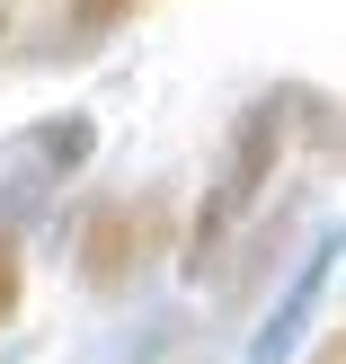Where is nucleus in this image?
<instances>
[{"mask_svg": "<svg viewBox=\"0 0 346 364\" xmlns=\"http://www.w3.org/2000/svg\"><path fill=\"white\" fill-rule=\"evenodd\" d=\"M284 142H293V89H258V98L240 107V124H231L222 178L205 187V205H195L187 240H178V267H187L195 284L222 276V249H231V231L249 223V205L266 196V178L284 169Z\"/></svg>", "mask_w": 346, "mask_h": 364, "instance_id": "nucleus-1", "label": "nucleus"}, {"mask_svg": "<svg viewBox=\"0 0 346 364\" xmlns=\"http://www.w3.org/2000/svg\"><path fill=\"white\" fill-rule=\"evenodd\" d=\"M160 249H178V213L160 187L142 196H89L80 223H71V276L89 294H124L134 276H151Z\"/></svg>", "mask_w": 346, "mask_h": 364, "instance_id": "nucleus-2", "label": "nucleus"}, {"mask_svg": "<svg viewBox=\"0 0 346 364\" xmlns=\"http://www.w3.org/2000/svg\"><path fill=\"white\" fill-rule=\"evenodd\" d=\"M329 276H337V231L320 223L311 240H302V267H293V284L276 294V311H266V320H258V338H249V364H293V347L320 329Z\"/></svg>", "mask_w": 346, "mask_h": 364, "instance_id": "nucleus-3", "label": "nucleus"}, {"mask_svg": "<svg viewBox=\"0 0 346 364\" xmlns=\"http://www.w3.org/2000/svg\"><path fill=\"white\" fill-rule=\"evenodd\" d=\"M18 151H27L36 169L63 187V178H80V169H89V151H98V124H89V116H45V124H27V142H18Z\"/></svg>", "mask_w": 346, "mask_h": 364, "instance_id": "nucleus-4", "label": "nucleus"}, {"mask_svg": "<svg viewBox=\"0 0 346 364\" xmlns=\"http://www.w3.org/2000/svg\"><path fill=\"white\" fill-rule=\"evenodd\" d=\"M293 223H302V187H293V205H276V213H266L258 231H249L240 267H231V276H222V302H249V294H258V276H266V267L284 258V240H293Z\"/></svg>", "mask_w": 346, "mask_h": 364, "instance_id": "nucleus-5", "label": "nucleus"}, {"mask_svg": "<svg viewBox=\"0 0 346 364\" xmlns=\"http://www.w3.org/2000/svg\"><path fill=\"white\" fill-rule=\"evenodd\" d=\"M134 9H151V0H71V9H63V36H71V45H98V36H116Z\"/></svg>", "mask_w": 346, "mask_h": 364, "instance_id": "nucleus-6", "label": "nucleus"}, {"mask_svg": "<svg viewBox=\"0 0 346 364\" xmlns=\"http://www.w3.org/2000/svg\"><path fill=\"white\" fill-rule=\"evenodd\" d=\"M18 294H27V249H18V231H0V329L18 320Z\"/></svg>", "mask_w": 346, "mask_h": 364, "instance_id": "nucleus-7", "label": "nucleus"}, {"mask_svg": "<svg viewBox=\"0 0 346 364\" xmlns=\"http://www.w3.org/2000/svg\"><path fill=\"white\" fill-rule=\"evenodd\" d=\"M311 364H346V355H337V338H320V347H311Z\"/></svg>", "mask_w": 346, "mask_h": 364, "instance_id": "nucleus-8", "label": "nucleus"}, {"mask_svg": "<svg viewBox=\"0 0 346 364\" xmlns=\"http://www.w3.org/2000/svg\"><path fill=\"white\" fill-rule=\"evenodd\" d=\"M0 27H9V18H0Z\"/></svg>", "mask_w": 346, "mask_h": 364, "instance_id": "nucleus-9", "label": "nucleus"}]
</instances>
